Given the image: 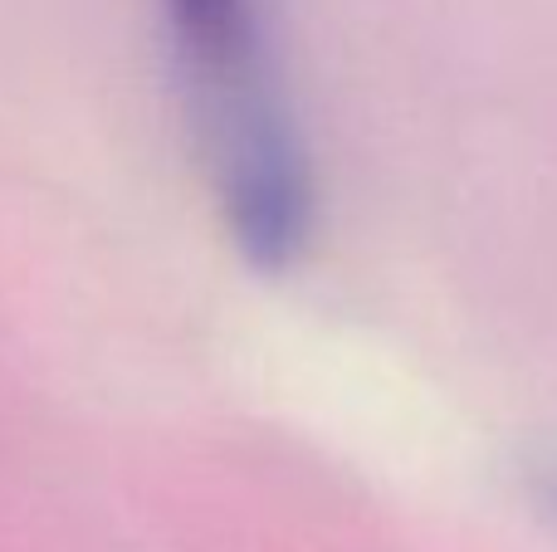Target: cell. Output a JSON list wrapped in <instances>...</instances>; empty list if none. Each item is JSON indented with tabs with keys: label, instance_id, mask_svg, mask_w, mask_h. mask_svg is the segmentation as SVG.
<instances>
[{
	"label": "cell",
	"instance_id": "2",
	"mask_svg": "<svg viewBox=\"0 0 557 552\" xmlns=\"http://www.w3.org/2000/svg\"><path fill=\"white\" fill-rule=\"evenodd\" d=\"M548 504L557 509V479H548Z\"/></svg>",
	"mask_w": 557,
	"mask_h": 552
},
{
	"label": "cell",
	"instance_id": "1",
	"mask_svg": "<svg viewBox=\"0 0 557 552\" xmlns=\"http://www.w3.org/2000/svg\"><path fill=\"white\" fill-rule=\"evenodd\" d=\"M186 98L278 74L264 0H162Z\"/></svg>",
	"mask_w": 557,
	"mask_h": 552
}]
</instances>
